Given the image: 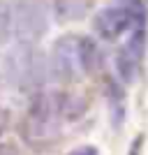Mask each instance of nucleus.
Instances as JSON below:
<instances>
[{
  "label": "nucleus",
  "instance_id": "nucleus-1",
  "mask_svg": "<svg viewBox=\"0 0 148 155\" xmlns=\"http://www.w3.org/2000/svg\"><path fill=\"white\" fill-rule=\"evenodd\" d=\"M81 111V104L74 102V97L63 95V93H35L30 107H28L23 123H21V134L32 148H46L53 141H58L63 123L70 118H77Z\"/></svg>",
  "mask_w": 148,
  "mask_h": 155
},
{
  "label": "nucleus",
  "instance_id": "nucleus-2",
  "mask_svg": "<svg viewBox=\"0 0 148 155\" xmlns=\"http://www.w3.org/2000/svg\"><path fill=\"white\" fill-rule=\"evenodd\" d=\"M100 67H102V53L90 37L65 35L53 44L49 56L51 77L65 84H72L84 74H95Z\"/></svg>",
  "mask_w": 148,
  "mask_h": 155
},
{
  "label": "nucleus",
  "instance_id": "nucleus-3",
  "mask_svg": "<svg viewBox=\"0 0 148 155\" xmlns=\"http://www.w3.org/2000/svg\"><path fill=\"white\" fill-rule=\"evenodd\" d=\"M49 74H51L49 58H44L35 44L19 42L16 46L9 49L5 58V77L16 91L39 93Z\"/></svg>",
  "mask_w": 148,
  "mask_h": 155
},
{
  "label": "nucleus",
  "instance_id": "nucleus-4",
  "mask_svg": "<svg viewBox=\"0 0 148 155\" xmlns=\"http://www.w3.org/2000/svg\"><path fill=\"white\" fill-rule=\"evenodd\" d=\"M139 23H146L143 0H116L95 14L93 28L102 39H118L127 30H134Z\"/></svg>",
  "mask_w": 148,
  "mask_h": 155
},
{
  "label": "nucleus",
  "instance_id": "nucleus-5",
  "mask_svg": "<svg viewBox=\"0 0 148 155\" xmlns=\"http://www.w3.org/2000/svg\"><path fill=\"white\" fill-rule=\"evenodd\" d=\"M49 28V14L42 0H16L12 7V32L19 42L35 44Z\"/></svg>",
  "mask_w": 148,
  "mask_h": 155
},
{
  "label": "nucleus",
  "instance_id": "nucleus-6",
  "mask_svg": "<svg viewBox=\"0 0 148 155\" xmlns=\"http://www.w3.org/2000/svg\"><path fill=\"white\" fill-rule=\"evenodd\" d=\"M143 53H146V23H139L116 53V70L125 84H132L136 79Z\"/></svg>",
  "mask_w": 148,
  "mask_h": 155
},
{
  "label": "nucleus",
  "instance_id": "nucleus-7",
  "mask_svg": "<svg viewBox=\"0 0 148 155\" xmlns=\"http://www.w3.org/2000/svg\"><path fill=\"white\" fill-rule=\"evenodd\" d=\"M93 0H53V12L60 21H79L90 9Z\"/></svg>",
  "mask_w": 148,
  "mask_h": 155
},
{
  "label": "nucleus",
  "instance_id": "nucleus-8",
  "mask_svg": "<svg viewBox=\"0 0 148 155\" xmlns=\"http://www.w3.org/2000/svg\"><path fill=\"white\" fill-rule=\"evenodd\" d=\"M12 32V7L0 0V42H5Z\"/></svg>",
  "mask_w": 148,
  "mask_h": 155
},
{
  "label": "nucleus",
  "instance_id": "nucleus-9",
  "mask_svg": "<svg viewBox=\"0 0 148 155\" xmlns=\"http://www.w3.org/2000/svg\"><path fill=\"white\" fill-rule=\"evenodd\" d=\"M0 155H21V153H19V148H16L14 143L2 141V143H0Z\"/></svg>",
  "mask_w": 148,
  "mask_h": 155
},
{
  "label": "nucleus",
  "instance_id": "nucleus-10",
  "mask_svg": "<svg viewBox=\"0 0 148 155\" xmlns=\"http://www.w3.org/2000/svg\"><path fill=\"white\" fill-rule=\"evenodd\" d=\"M7 127H9V114H7V109L0 107V134H2Z\"/></svg>",
  "mask_w": 148,
  "mask_h": 155
},
{
  "label": "nucleus",
  "instance_id": "nucleus-11",
  "mask_svg": "<svg viewBox=\"0 0 148 155\" xmlns=\"http://www.w3.org/2000/svg\"><path fill=\"white\" fill-rule=\"evenodd\" d=\"M72 155H97L93 148H81V150H77V153H72Z\"/></svg>",
  "mask_w": 148,
  "mask_h": 155
}]
</instances>
